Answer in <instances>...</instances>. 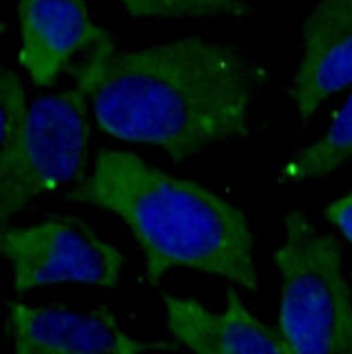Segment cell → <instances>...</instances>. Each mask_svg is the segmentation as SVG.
<instances>
[{
  "label": "cell",
  "mask_w": 352,
  "mask_h": 354,
  "mask_svg": "<svg viewBox=\"0 0 352 354\" xmlns=\"http://www.w3.org/2000/svg\"><path fill=\"white\" fill-rule=\"evenodd\" d=\"M100 131L180 161L248 133L263 70L237 46L187 37L102 48L76 70Z\"/></svg>",
  "instance_id": "6da1fadb"
},
{
  "label": "cell",
  "mask_w": 352,
  "mask_h": 354,
  "mask_svg": "<svg viewBox=\"0 0 352 354\" xmlns=\"http://www.w3.org/2000/svg\"><path fill=\"white\" fill-rule=\"evenodd\" d=\"M127 224L144 254L150 285L187 268L254 291V237L241 209L205 185L172 176L129 150L102 148L91 172L66 194Z\"/></svg>",
  "instance_id": "7a4b0ae2"
},
{
  "label": "cell",
  "mask_w": 352,
  "mask_h": 354,
  "mask_svg": "<svg viewBox=\"0 0 352 354\" xmlns=\"http://www.w3.org/2000/svg\"><path fill=\"white\" fill-rule=\"evenodd\" d=\"M281 274L279 330L292 354H352V294L342 245L294 209L274 252Z\"/></svg>",
  "instance_id": "3957f363"
},
{
  "label": "cell",
  "mask_w": 352,
  "mask_h": 354,
  "mask_svg": "<svg viewBox=\"0 0 352 354\" xmlns=\"http://www.w3.org/2000/svg\"><path fill=\"white\" fill-rule=\"evenodd\" d=\"M87 91L81 85L28 104L20 144L0 165V222L35 198L64 189L83 176L89 148Z\"/></svg>",
  "instance_id": "277c9868"
},
{
  "label": "cell",
  "mask_w": 352,
  "mask_h": 354,
  "mask_svg": "<svg viewBox=\"0 0 352 354\" xmlns=\"http://www.w3.org/2000/svg\"><path fill=\"white\" fill-rule=\"evenodd\" d=\"M0 252L9 261L18 294L61 283L111 289L124 268L122 252L72 215H57L24 228H3Z\"/></svg>",
  "instance_id": "5b68a950"
},
{
  "label": "cell",
  "mask_w": 352,
  "mask_h": 354,
  "mask_svg": "<svg viewBox=\"0 0 352 354\" xmlns=\"http://www.w3.org/2000/svg\"><path fill=\"white\" fill-rule=\"evenodd\" d=\"M7 328L15 354H146L172 352L167 342L135 339L120 328L104 304L70 309L64 304L7 302Z\"/></svg>",
  "instance_id": "8992f818"
},
{
  "label": "cell",
  "mask_w": 352,
  "mask_h": 354,
  "mask_svg": "<svg viewBox=\"0 0 352 354\" xmlns=\"http://www.w3.org/2000/svg\"><path fill=\"white\" fill-rule=\"evenodd\" d=\"M18 61L37 87L53 85L81 53L113 48L115 41L100 28L85 0H20Z\"/></svg>",
  "instance_id": "52a82bcc"
},
{
  "label": "cell",
  "mask_w": 352,
  "mask_h": 354,
  "mask_svg": "<svg viewBox=\"0 0 352 354\" xmlns=\"http://www.w3.org/2000/svg\"><path fill=\"white\" fill-rule=\"evenodd\" d=\"M352 87V0H319L304 20L302 55L289 96L302 120Z\"/></svg>",
  "instance_id": "ba28073f"
},
{
  "label": "cell",
  "mask_w": 352,
  "mask_h": 354,
  "mask_svg": "<svg viewBox=\"0 0 352 354\" xmlns=\"http://www.w3.org/2000/svg\"><path fill=\"white\" fill-rule=\"evenodd\" d=\"M167 330L174 342L198 354H292L279 328L257 319L235 289L226 291L224 311L189 298L163 296Z\"/></svg>",
  "instance_id": "9c48e42d"
},
{
  "label": "cell",
  "mask_w": 352,
  "mask_h": 354,
  "mask_svg": "<svg viewBox=\"0 0 352 354\" xmlns=\"http://www.w3.org/2000/svg\"><path fill=\"white\" fill-rule=\"evenodd\" d=\"M352 159V94L333 113L328 127L309 146L296 150L279 170V183L298 185L324 178Z\"/></svg>",
  "instance_id": "30bf717a"
},
{
  "label": "cell",
  "mask_w": 352,
  "mask_h": 354,
  "mask_svg": "<svg viewBox=\"0 0 352 354\" xmlns=\"http://www.w3.org/2000/svg\"><path fill=\"white\" fill-rule=\"evenodd\" d=\"M137 18H216L243 15L248 5L241 0H118Z\"/></svg>",
  "instance_id": "8fae6325"
},
{
  "label": "cell",
  "mask_w": 352,
  "mask_h": 354,
  "mask_svg": "<svg viewBox=\"0 0 352 354\" xmlns=\"http://www.w3.org/2000/svg\"><path fill=\"white\" fill-rule=\"evenodd\" d=\"M28 102L24 85L9 68L0 72V165H5L20 144Z\"/></svg>",
  "instance_id": "7c38bea8"
},
{
  "label": "cell",
  "mask_w": 352,
  "mask_h": 354,
  "mask_svg": "<svg viewBox=\"0 0 352 354\" xmlns=\"http://www.w3.org/2000/svg\"><path fill=\"white\" fill-rule=\"evenodd\" d=\"M324 218L340 230L346 241L352 243V192L324 207Z\"/></svg>",
  "instance_id": "4fadbf2b"
}]
</instances>
